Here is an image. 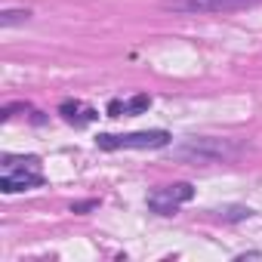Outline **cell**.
<instances>
[{"instance_id": "1", "label": "cell", "mask_w": 262, "mask_h": 262, "mask_svg": "<svg viewBox=\"0 0 262 262\" xmlns=\"http://www.w3.org/2000/svg\"><path fill=\"white\" fill-rule=\"evenodd\" d=\"M241 151V145L228 142V139H213V136H194L185 139L182 145L173 148V158L179 161H191V164H216V161H228Z\"/></svg>"}, {"instance_id": "2", "label": "cell", "mask_w": 262, "mask_h": 262, "mask_svg": "<svg viewBox=\"0 0 262 262\" xmlns=\"http://www.w3.org/2000/svg\"><path fill=\"white\" fill-rule=\"evenodd\" d=\"M43 182L40 176V161L37 158H7L4 161V176H0V188L7 194L37 188Z\"/></svg>"}, {"instance_id": "3", "label": "cell", "mask_w": 262, "mask_h": 262, "mask_svg": "<svg viewBox=\"0 0 262 262\" xmlns=\"http://www.w3.org/2000/svg\"><path fill=\"white\" fill-rule=\"evenodd\" d=\"M167 142H170L167 129H145V133H126V136L102 133L96 139V145L105 148V151H117V148H164Z\"/></svg>"}, {"instance_id": "4", "label": "cell", "mask_w": 262, "mask_h": 262, "mask_svg": "<svg viewBox=\"0 0 262 262\" xmlns=\"http://www.w3.org/2000/svg\"><path fill=\"white\" fill-rule=\"evenodd\" d=\"M256 4H262V0H167L164 7L185 16H201V13H237Z\"/></svg>"}, {"instance_id": "5", "label": "cell", "mask_w": 262, "mask_h": 262, "mask_svg": "<svg viewBox=\"0 0 262 262\" xmlns=\"http://www.w3.org/2000/svg\"><path fill=\"white\" fill-rule=\"evenodd\" d=\"M191 198H194V188H191L188 182H176V185L155 188V191L148 194V207H151L155 213H161V216H170V213H176L182 204H188Z\"/></svg>"}, {"instance_id": "6", "label": "cell", "mask_w": 262, "mask_h": 262, "mask_svg": "<svg viewBox=\"0 0 262 262\" xmlns=\"http://www.w3.org/2000/svg\"><path fill=\"white\" fill-rule=\"evenodd\" d=\"M148 105H151V99L139 93V96H133V99H126V102H117V99H114V102L108 105V114H111V117H120V114H139V111H145Z\"/></svg>"}, {"instance_id": "7", "label": "cell", "mask_w": 262, "mask_h": 262, "mask_svg": "<svg viewBox=\"0 0 262 262\" xmlns=\"http://www.w3.org/2000/svg\"><path fill=\"white\" fill-rule=\"evenodd\" d=\"M62 114H65V120H71V123H90L96 114L90 111V108H83L80 102H62Z\"/></svg>"}, {"instance_id": "8", "label": "cell", "mask_w": 262, "mask_h": 262, "mask_svg": "<svg viewBox=\"0 0 262 262\" xmlns=\"http://www.w3.org/2000/svg\"><path fill=\"white\" fill-rule=\"evenodd\" d=\"M28 19H31L28 10H4L0 13V28H13V25H22Z\"/></svg>"}]
</instances>
